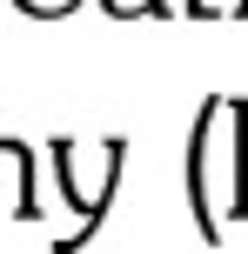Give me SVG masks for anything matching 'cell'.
Masks as SVG:
<instances>
[]
</instances>
